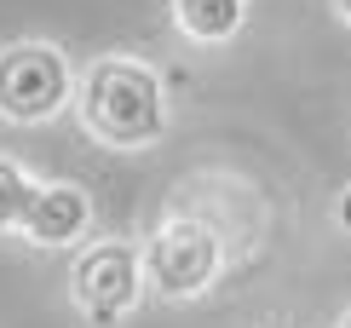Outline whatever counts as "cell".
I'll return each mask as SVG.
<instances>
[{
    "label": "cell",
    "mask_w": 351,
    "mask_h": 328,
    "mask_svg": "<svg viewBox=\"0 0 351 328\" xmlns=\"http://www.w3.org/2000/svg\"><path fill=\"white\" fill-rule=\"evenodd\" d=\"M81 127L110 150H144L162 139L167 127V93L156 69L133 64V58H98L81 81Z\"/></svg>",
    "instance_id": "cell-1"
},
{
    "label": "cell",
    "mask_w": 351,
    "mask_h": 328,
    "mask_svg": "<svg viewBox=\"0 0 351 328\" xmlns=\"http://www.w3.org/2000/svg\"><path fill=\"white\" fill-rule=\"evenodd\" d=\"M75 98V75L69 58L47 47V40H12L0 47V115L6 121H52L64 104Z\"/></svg>",
    "instance_id": "cell-2"
},
{
    "label": "cell",
    "mask_w": 351,
    "mask_h": 328,
    "mask_svg": "<svg viewBox=\"0 0 351 328\" xmlns=\"http://www.w3.org/2000/svg\"><path fill=\"white\" fill-rule=\"evenodd\" d=\"M219 277V236L202 219H173L144 248V288L162 300H196Z\"/></svg>",
    "instance_id": "cell-3"
},
{
    "label": "cell",
    "mask_w": 351,
    "mask_h": 328,
    "mask_svg": "<svg viewBox=\"0 0 351 328\" xmlns=\"http://www.w3.org/2000/svg\"><path fill=\"white\" fill-rule=\"evenodd\" d=\"M144 288V259L133 242H93L75 259V271H69V294H75L81 317L98 323V328H115L133 311Z\"/></svg>",
    "instance_id": "cell-4"
},
{
    "label": "cell",
    "mask_w": 351,
    "mask_h": 328,
    "mask_svg": "<svg viewBox=\"0 0 351 328\" xmlns=\"http://www.w3.org/2000/svg\"><path fill=\"white\" fill-rule=\"evenodd\" d=\"M93 225V202L81 185H35V202L23 213V236L35 248H69Z\"/></svg>",
    "instance_id": "cell-5"
},
{
    "label": "cell",
    "mask_w": 351,
    "mask_h": 328,
    "mask_svg": "<svg viewBox=\"0 0 351 328\" xmlns=\"http://www.w3.org/2000/svg\"><path fill=\"white\" fill-rule=\"evenodd\" d=\"M247 18V0H173V23H179V35L202 40V47H219V40H230Z\"/></svg>",
    "instance_id": "cell-6"
},
{
    "label": "cell",
    "mask_w": 351,
    "mask_h": 328,
    "mask_svg": "<svg viewBox=\"0 0 351 328\" xmlns=\"http://www.w3.org/2000/svg\"><path fill=\"white\" fill-rule=\"evenodd\" d=\"M29 202H35V178H29L18 161L0 156V231H23Z\"/></svg>",
    "instance_id": "cell-7"
},
{
    "label": "cell",
    "mask_w": 351,
    "mask_h": 328,
    "mask_svg": "<svg viewBox=\"0 0 351 328\" xmlns=\"http://www.w3.org/2000/svg\"><path fill=\"white\" fill-rule=\"evenodd\" d=\"M334 219H340V231L351 236V185L340 190V202H334Z\"/></svg>",
    "instance_id": "cell-8"
},
{
    "label": "cell",
    "mask_w": 351,
    "mask_h": 328,
    "mask_svg": "<svg viewBox=\"0 0 351 328\" xmlns=\"http://www.w3.org/2000/svg\"><path fill=\"white\" fill-rule=\"evenodd\" d=\"M334 6H340V18H346V23H351V0H334Z\"/></svg>",
    "instance_id": "cell-9"
},
{
    "label": "cell",
    "mask_w": 351,
    "mask_h": 328,
    "mask_svg": "<svg viewBox=\"0 0 351 328\" xmlns=\"http://www.w3.org/2000/svg\"><path fill=\"white\" fill-rule=\"evenodd\" d=\"M340 328H351V311H346V323H340Z\"/></svg>",
    "instance_id": "cell-10"
}]
</instances>
